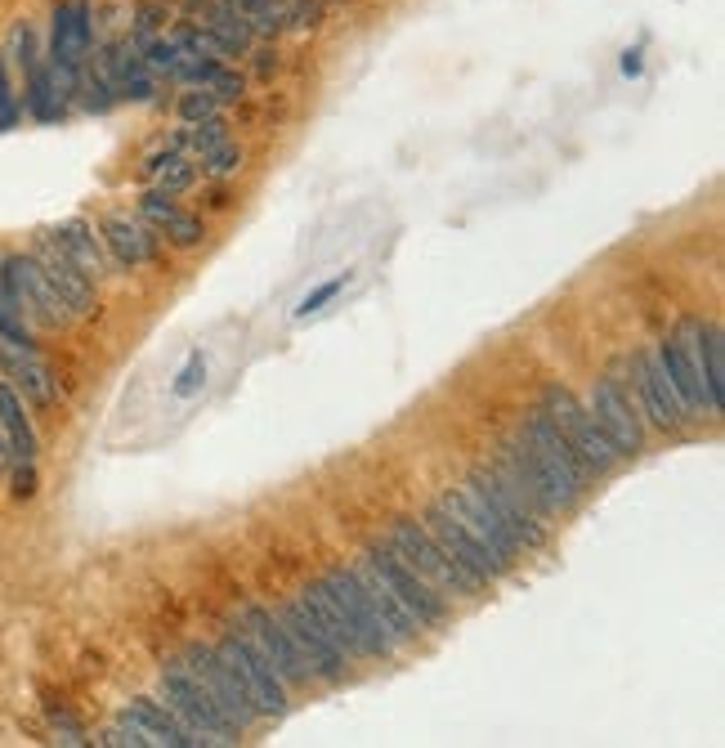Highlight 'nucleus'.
<instances>
[{"instance_id":"ea45409f","label":"nucleus","mask_w":725,"mask_h":748,"mask_svg":"<svg viewBox=\"0 0 725 748\" xmlns=\"http://www.w3.org/2000/svg\"><path fill=\"white\" fill-rule=\"evenodd\" d=\"M323 0H292L287 5V32H314L323 23Z\"/></svg>"},{"instance_id":"49530a36","label":"nucleus","mask_w":725,"mask_h":748,"mask_svg":"<svg viewBox=\"0 0 725 748\" xmlns=\"http://www.w3.org/2000/svg\"><path fill=\"white\" fill-rule=\"evenodd\" d=\"M36 493V471L32 461H14V498H32Z\"/></svg>"},{"instance_id":"4be33fe9","label":"nucleus","mask_w":725,"mask_h":748,"mask_svg":"<svg viewBox=\"0 0 725 748\" xmlns=\"http://www.w3.org/2000/svg\"><path fill=\"white\" fill-rule=\"evenodd\" d=\"M690 346H694V363L703 377V395H708V412L721 417L725 408V332L716 318H690Z\"/></svg>"},{"instance_id":"dca6fc26","label":"nucleus","mask_w":725,"mask_h":748,"mask_svg":"<svg viewBox=\"0 0 725 748\" xmlns=\"http://www.w3.org/2000/svg\"><path fill=\"white\" fill-rule=\"evenodd\" d=\"M278 619H282L287 632H292V641H296V650L305 654V664H309L314 677H323V681H341V677H346V664H350V659L341 654V645H336V641L318 628V619L305 610L301 596L282 600V605H278Z\"/></svg>"},{"instance_id":"423d86ee","label":"nucleus","mask_w":725,"mask_h":748,"mask_svg":"<svg viewBox=\"0 0 725 748\" xmlns=\"http://www.w3.org/2000/svg\"><path fill=\"white\" fill-rule=\"evenodd\" d=\"M385 542H390L408 565L430 583V587H440L448 600L453 596H479L483 587L457 565V560H448L444 556V547L430 538V529L421 525V521H408V516H399L395 525H390V534H385Z\"/></svg>"},{"instance_id":"2f4dec72","label":"nucleus","mask_w":725,"mask_h":748,"mask_svg":"<svg viewBox=\"0 0 725 748\" xmlns=\"http://www.w3.org/2000/svg\"><path fill=\"white\" fill-rule=\"evenodd\" d=\"M175 113H179V121H184V126H198V121H207V117H215V113H220V100L211 95L207 85H184V90H179V100H175Z\"/></svg>"},{"instance_id":"0eeeda50","label":"nucleus","mask_w":725,"mask_h":748,"mask_svg":"<svg viewBox=\"0 0 725 748\" xmlns=\"http://www.w3.org/2000/svg\"><path fill=\"white\" fill-rule=\"evenodd\" d=\"M363 560L385 578V587L399 596V605H404V610H408L421 628H444V623H448V596H444L440 587H430V583L408 565V560H404L390 542H385V538L367 542Z\"/></svg>"},{"instance_id":"6ab92c4d","label":"nucleus","mask_w":725,"mask_h":748,"mask_svg":"<svg viewBox=\"0 0 725 748\" xmlns=\"http://www.w3.org/2000/svg\"><path fill=\"white\" fill-rule=\"evenodd\" d=\"M94 68L108 77V85L117 90V100H130V104H149L157 95V77L153 68L143 63V55L130 45V36H117V40H104L94 50Z\"/></svg>"},{"instance_id":"473e14b6","label":"nucleus","mask_w":725,"mask_h":748,"mask_svg":"<svg viewBox=\"0 0 725 748\" xmlns=\"http://www.w3.org/2000/svg\"><path fill=\"white\" fill-rule=\"evenodd\" d=\"M130 45H135V40H130ZM135 50L143 55V63L153 68V77H171V72H175V63L184 59V55H179V45H175L171 36H149V40H139Z\"/></svg>"},{"instance_id":"a19ab883","label":"nucleus","mask_w":725,"mask_h":748,"mask_svg":"<svg viewBox=\"0 0 725 748\" xmlns=\"http://www.w3.org/2000/svg\"><path fill=\"white\" fill-rule=\"evenodd\" d=\"M202 382H207V359H202V354H192V359L179 367V377H175V386H171V390H175L179 399H188V395H198V390H202Z\"/></svg>"},{"instance_id":"f03ea898","label":"nucleus","mask_w":725,"mask_h":748,"mask_svg":"<svg viewBox=\"0 0 725 748\" xmlns=\"http://www.w3.org/2000/svg\"><path fill=\"white\" fill-rule=\"evenodd\" d=\"M157 699L202 744H237V735H242V726L215 704L211 690L192 677V668L184 659H166V668L157 677Z\"/></svg>"},{"instance_id":"cd10ccee","label":"nucleus","mask_w":725,"mask_h":748,"mask_svg":"<svg viewBox=\"0 0 725 748\" xmlns=\"http://www.w3.org/2000/svg\"><path fill=\"white\" fill-rule=\"evenodd\" d=\"M50 238L59 243V252H68L94 283H100V278H108V269H113V256H108V247H104V238L100 233L90 229V220H63Z\"/></svg>"},{"instance_id":"e433bc0d","label":"nucleus","mask_w":725,"mask_h":748,"mask_svg":"<svg viewBox=\"0 0 725 748\" xmlns=\"http://www.w3.org/2000/svg\"><path fill=\"white\" fill-rule=\"evenodd\" d=\"M162 233H166L175 247H198V243L207 238V224H202L198 215H188V211H175V215L162 224Z\"/></svg>"},{"instance_id":"c03bdc74","label":"nucleus","mask_w":725,"mask_h":748,"mask_svg":"<svg viewBox=\"0 0 725 748\" xmlns=\"http://www.w3.org/2000/svg\"><path fill=\"white\" fill-rule=\"evenodd\" d=\"M192 179H198V166H192V162H175V166H166V171L157 175V189L175 198V194H184V189H188Z\"/></svg>"},{"instance_id":"de8ad7c7","label":"nucleus","mask_w":725,"mask_h":748,"mask_svg":"<svg viewBox=\"0 0 725 748\" xmlns=\"http://www.w3.org/2000/svg\"><path fill=\"white\" fill-rule=\"evenodd\" d=\"M10 461H14V457H10V440H5V431H0V476L10 471Z\"/></svg>"},{"instance_id":"f257e3e1","label":"nucleus","mask_w":725,"mask_h":748,"mask_svg":"<svg viewBox=\"0 0 725 748\" xmlns=\"http://www.w3.org/2000/svg\"><path fill=\"white\" fill-rule=\"evenodd\" d=\"M519 440L528 444V453H534V461H538V471L547 476L556 506H560V511H569L577 498L587 493V484H592L587 461L573 453V444L564 440V431L551 422V417H547L542 408L524 412V422H519Z\"/></svg>"},{"instance_id":"9d476101","label":"nucleus","mask_w":725,"mask_h":748,"mask_svg":"<svg viewBox=\"0 0 725 748\" xmlns=\"http://www.w3.org/2000/svg\"><path fill=\"white\" fill-rule=\"evenodd\" d=\"M421 525L430 529V538H434V542L444 547V556H448V560H457V565H461L479 587H493V583L506 574V570L498 565V560H493V551L483 547V542H479V538L457 521V511H453L444 498H434V502L425 506Z\"/></svg>"},{"instance_id":"9b49d317","label":"nucleus","mask_w":725,"mask_h":748,"mask_svg":"<svg viewBox=\"0 0 725 748\" xmlns=\"http://www.w3.org/2000/svg\"><path fill=\"white\" fill-rule=\"evenodd\" d=\"M237 628L247 632L256 645H260V654L273 664V673L282 677V686L292 690V686H309V664H305V654L296 650V641H292V632L282 628V619H278V610H269V605H256V600H247L237 610Z\"/></svg>"},{"instance_id":"7ed1b4c3","label":"nucleus","mask_w":725,"mask_h":748,"mask_svg":"<svg viewBox=\"0 0 725 748\" xmlns=\"http://www.w3.org/2000/svg\"><path fill=\"white\" fill-rule=\"evenodd\" d=\"M94 55V5L90 0H59L50 14V45H45V63H50L63 100L77 95L81 68Z\"/></svg>"},{"instance_id":"79ce46f5","label":"nucleus","mask_w":725,"mask_h":748,"mask_svg":"<svg viewBox=\"0 0 725 748\" xmlns=\"http://www.w3.org/2000/svg\"><path fill=\"white\" fill-rule=\"evenodd\" d=\"M207 90H211V95H215L220 104H237L242 95H247V77L233 72V68H220V77H215Z\"/></svg>"},{"instance_id":"f3484780","label":"nucleus","mask_w":725,"mask_h":748,"mask_svg":"<svg viewBox=\"0 0 725 748\" xmlns=\"http://www.w3.org/2000/svg\"><path fill=\"white\" fill-rule=\"evenodd\" d=\"M32 256H36V265H40V273L50 278L55 296L63 301V309H68L72 318H85V314L100 309V296H94V278H90L68 252H59V243L50 238V233H45V238H36Z\"/></svg>"},{"instance_id":"f704fd0d","label":"nucleus","mask_w":725,"mask_h":748,"mask_svg":"<svg viewBox=\"0 0 725 748\" xmlns=\"http://www.w3.org/2000/svg\"><path fill=\"white\" fill-rule=\"evenodd\" d=\"M220 68H224L220 55H198V59H179L171 77L184 81V85H211V81L220 77Z\"/></svg>"},{"instance_id":"2eb2a0df","label":"nucleus","mask_w":725,"mask_h":748,"mask_svg":"<svg viewBox=\"0 0 725 748\" xmlns=\"http://www.w3.org/2000/svg\"><path fill=\"white\" fill-rule=\"evenodd\" d=\"M592 417L600 422V431L609 435L613 453L618 457H636L645 448V422H641V408L632 404V395H627L613 377H600L592 386V399H587Z\"/></svg>"},{"instance_id":"412c9836","label":"nucleus","mask_w":725,"mask_h":748,"mask_svg":"<svg viewBox=\"0 0 725 748\" xmlns=\"http://www.w3.org/2000/svg\"><path fill=\"white\" fill-rule=\"evenodd\" d=\"M632 372H636L641 412L650 417L658 431H681V426H686V408H681V399H676V390L667 386V377H663V367H658L654 350H641V354L632 359Z\"/></svg>"},{"instance_id":"6e6552de","label":"nucleus","mask_w":725,"mask_h":748,"mask_svg":"<svg viewBox=\"0 0 725 748\" xmlns=\"http://www.w3.org/2000/svg\"><path fill=\"white\" fill-rule=\"evenodd\" d=\"M220 645V654L229 659V668L237 673V681H242V690H247V699H252V709L260 713V717H282L287 713V686H282V677L273 673V664L260 654V645L242 632L237 623L215 641Z\"/></svg>"},{"instance_id":"bb28decb","label":"nucleus","mask_w":725,"mask_h":748,"mask_svg":"<svg viewBox=\"0 0 725 748\" xmlns=\"http://www.w3.org/2000/svg\"><path fill=\"white\" fill-rule=\"evenodd\" d=\"M104 247H108V256L117 260V265H126V269H135V265H149L153 256H157V238L149 229H143L139 220H130V215H108L104 220Z\"/></svg>"},{"instance_id":"a18cd8bd","label":"nucleus","mask_w":725,"mask_h":748,"mask_svg":"<svg viewBox=\"0 0 725 748\" xmlns=\"http://www.w3.org/2000/svg\"><path fill=\"white\" fill-rule=\"evenodd\" d=\"M252 72L260 77V81H269V77H278L282 72V55H278V45L273 40H265V45H252Z\"/></svg>"},{"instance_id":"37998d69","label":"nucleus","mask_w":725,"mask_h":748,"mask_svg":"<svg viewBox=\"0 0 725 748\" xmlns=\"http://www.w3.org/2000/svg\"><path fill=\"white\" fill-rule=\"evenodd\" d=\"M341 288H346V273H336L331 278V283H323V288H314L301 305H296V318H309V314H318L327 301H336V296H341Z\"/></svg>"},{"instance_id":"aec40b11","label":"nucleus","mask_w":725,"mask_h":748,"mask_svg":"<svg viewBox=\"0 0 725 748\" xmlns=\"http://www.w3.org/2000/svg\"><path fill=\"white\" fill-rule=\"evenodd\" d=\"M654 359L663 367L667 386L676 390V399H681L686 417L690 412H703L708 408V395H703V377H699V363H694V346H690V318H681V327H676L671 337H663L654 346Z\"/></svg>"},{"instance_id":"393cba45","label":"nucleus","mask_w":725,"mask_h":748,"mask_svg":"<svg viewBox=\"0 0 725 748\" xmlns=\"http://www.w3.org/2000/svg\"><path fill=\"white\" fill-rule=\"evenodd\" d=\"M135 722H139V731L143 735H149L157 748H198L202 739L198 735H192L166 704H162V699L157 694H139V699H130V709H126Z\"/></svg>"},{"instance_id":"72a5a7b5","label":"nucleus","mask_w":725,"mask_h":748,"mask_svg":"<svg viewBox=\"0 0 725 748\" xmlns=\"http://www.w3.org/2000/svg\"><path fill=\"white\" fill-rule=\"evenodd\" d=\"M19 117H23V100H19V85L10 77V55L0 50V130H14Z\"/></svg>"},{"instance_id":"a878e982","label":"nucleus","mask_w":725,"mask_h":748,"mask_svg":"<svg viewBox=\"0 0 725 748\" xmlns=\"http://www.w3.org/2000/svg\"><path fill=\"white\" fill-rule=\"evenodd\" d=\"M202 32H207V40H211V50L220 55V59H242L256 45V32H252V23H247V14H237L233 5H207L202 10Z\"/></svg>"},{"instance_id":"20e7f679","label":"nucleus","mask_w":725,"mask_h":748,"mask_svg":"<svg viewBox=\"0 0 725 748\" xmlns=\"http://www.w3.org/2000/svg\"><path fill=\"white\" fill-rule=\"evenodd\" d=\"M551 422L564 431V440L573 444V453L587 461V471L592 476H605V471H613V466L622 461L618 453H613V444H609V435L600 431V422L592 417V408L577 399L569 386H560V382H551L547 390H542V404H538Z\"/></svg>"},{"instance_id":"c756f323","label":"nucleus","mask_w":725,"mask_h":748,"mask_svg":"<svg viewBox=\"0 0 725 748\" xmlns=\"http://www.w3.org/2000/svg\"><path fill=\"white\" fill-rule=\"evenodd\" d=\"M0 431L10 440V457L14 461H36V431H32V417L23 408V395L0 382Z\"/></svg>"},{"instance_id":"4468645a","label":"nucleus","mask_w":725,"mask_h":748,"mask_svg":"<svg viewBox=\"0 0 725 748\" xmlns=\"http://www.w3.org/2000/svg\"><path fill=\"white\" fill-rule=\"evenodd\" d=\"M0 283H5L10 292H14V301L23 305V314H27V323H40V327H68V309H63V301L55 296V288H50V278L40 273V265H36V256L32 252H23V256H10L5 265H0Z\"/></svg>"},{"instance_id":"ddd939ff","label":"nucleus","mask_w":725,"mask_h":748,"mask_svg":"<svg viewBox=\"0 0 725 748\" xmlns=\"http://www.w3.org/2000/svg\"><path fill=\"white\" fill-rule=\"evenodd\" d=\"M179 659L192 668V677H198L207 690H211V699L215 704L247 731V726H256L260 722V713L252 709V699H247V690H242V681H237V673L229 668V659L220 654V645H202V641H192Z\"/></svg>"},{"instance_id":"58836bf2","label":"nucleus","mask_w":725,"mask_h":748,"mask_svg":"<svg viewBox=\"0 0 725 748\" xmlns=\"http://www.w3.org/2000/svg\"><path fill=\"white\" fill-rule=\"evenodd\" d=\"M100 744H113V748H153V739L139 731V722H135L130 713H121V717L104 731V739H100Z\"/></svg>"},{"instance_id":"4c0bfd02","label":"nucleus","mask_w":725,"mask_h":748,"mask_svg":"<svg viewBox=\"0 0 725 748\" xmlns=\"http://www.w3.org/2000/svg\"><path fill=\"white\" fill-rule=\"evenodd\" d=\"M198 171H202V175H215V179H224V175L242 171V144H233V139H224L220 149L202 153V166H198Z\"/></svg>"},{"instance_id":"5701e85b","label":"nucleus","mask_w":725,"mask_h":748,"mask_svg":"<svg viewBox=\"0 0 725 748\" xmlns=\"http://www.w3.org/2000/svg\"><path fill=\"white\" fill-rule=\"evenodd\" d=\"M0 367H5L10 386H14L23 399H32L36 408H50V404L59 399V386H55V377H50V367L36 363L32 350H19V346H10V341H0Z\"/></svg>"},{"instance_id":"7c9ffc66","label":"nucleus","mask_w":725,"mask_h":748,"mask_svg":"<svg viewBox=\"0 0 725 748\" xmlns=\"http://www.w3.org/2000/svg\"><path fill=\"white\" fill-rule=\"evenodd\" d=\"M0 341H10L19 350H36V337H32V323L23 314V305L14 301V292L0 283Z\"/></svg>"},{"instance_id":"39448f33","label":"nucleus","mask_w":725,"mask_h":748,"mask_svg":"<svg viewBox=\"0 0 725 748\" xmlns=\"http://www.w3.org/2000/svg\"><path fill=\"white\" fill-rule=\"evenodd\" d=\"M5 55H10V63L23 72V90H19L23 108H27L36 121H59L68 100H63V90H59V81H55L50 63H45V50H40V32H36V23L19 19V23L10 27V45H5Z\"/></svg>"},{"instance_id":"b1692460","label":"nucleus","mask_w":725,"mask_h":748,"mask_svg":"<svg viewBox=\"0 0 725 748\" xmlns=\"http://www.w3.org/2000/svg\"><path fill=\"white\" fill-rule=\"evenodd\" d=\"M350 570H354V578L363 583V592H367V600H372V610L385 619V628H390V636H395L399 645H404V641H417V636L425 632V628H421V623H417V619L404 610V605H399V596H395L390 587H385V578H381V574L367 565L363 556L354 560Z\"/></svg>"},{"instance_id":"c85d7f7f","label":"nucleus","mask_w":725,"mask_h":748,"mask_svg":"<svg viewBox=\"0 0 725 748\" xmlns=\"http://www.w3.org/2000/svg\"><path fill=\"white\" fill-rule=\"evenodd\" d=\"M301 600H305V610L318 619V628L341 645V654L346 659H363V645H359V636H354V628H350V619L336 610V600L327 596V587H323V578H314L305 592H301Z\"/></svg>"},{"instance_id":"c9c22d12","label":"nucleus","mask_w":725,"mask_h":748,"mask_svg":"<svg viewBox=\"0 0 725 748\" xmlns=\"http://www.w3.org/2000/svg\"><path fill=\"white\" fill-rule=\"evenodd\" d=\"M224 139H229V121L215 113V117H207V121H198V126H188V149L192 153H211V149H220L224 144Z\"/></svg>"},{"instance_id":"f8f14e48","label":"nucleus","mask_w":725,"mask_h":748,"mask_svg":"<svg viewBox=\"0 0 725 748\" xmlns=\"http://www.w3.org/2000/svg\"><path fill=\"white\" fill-rule=\"evenodd\" d=\"M466 484L483 498V502H489V511H493V516L506 525V534L524 547V551H538V547H547V538H551V525L538 516V511L534 506H528V502H519L498 476H493V466H475V471L466 476Z\"/></svg>"},{"instance_id":"1a4fd4ad","label":"nucleus","mask_w":725,"mask_h":748,"mask_svg":"<svg viewBox=\"0 0 725 748\" xmlns=\"http://www.w3.org/2000/svg\"><path fill=\"white\" fill-rule=\"evenodd\" d=\"M323 587H327V596L336 600V610L350 619V628H354V636H359V645H363V659H390V654L399 650V641L390 636L385 619L372 610V600H367L363 583L354 578V570H350V565H331V570L323 574Z\"/></svg>"},{"instance_id":"a211bd4d","label":"nucleus","mask_w":725,"mask_h":748,"mask_svg":"<svg viewBox=\"0 0 725 748\" xmlns=\"http://www.w3.org/2000/svg\"><path fill=\"white\" fill-rule=\"evenodd\" d=\"M444 502L457 511V521H461V525H466V529H470V534H475L483 547L493 551V560H498V565H502L506 574L519 565L524 547H519V542L506 534V525L493 516V511H489V502H483V498H479L470 484H457V489H448V493H444Z\"/></svg>"}]
</instances>
